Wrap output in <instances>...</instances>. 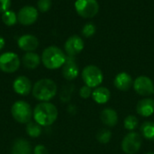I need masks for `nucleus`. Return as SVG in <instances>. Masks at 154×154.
Returning a JSON list of instances; mask_svg holds the SVG:
<instances>
[{
  "label": "nucleus",
  "mask_w": 154,
  "mask_h": 154,
  "mask_svg": "<svg viewBox=\"0 0 154 154\" xmlns=\"http://www.w3.org/2000/svg\"><path fill=\"white\" fill-rule=\"evenodd\" d=\"M58 115V109L53 103L50 102H42L34 107L32 118L34 122L42 127H48L56 122Z\"/></svg>",
  "instance_id": "f257e3e1"
},
{
  "label": "nucleus",
  "mask_w": 154,
  "mask_h": 154,
  "mask_svg": "<svg viewBox=\"0 0 154 154\" xmlns=\"http://www.w3.org/2000/svg\"><path fill=\"white\" fill-rule=\"evenodd\" d=\"M58 92L56 83L50 78H42L38 80L33 85L32 94L33 98L42 102H50L53 99Z\"/></svg>",
  "instance_id": "f03ea898"
},
{
  "label": "nucleus",
  "mask_w": 154,
  "mask_h": 154,
  "mask_svg": "<svg viewBox=\"0 0 154 154\" xmlns=\"http://www.w3.org/2000/svg\"><path fill=\"white\" fill-rule=\"evenodd\" d=\"M42 63L49 70H56L63 66L67 60V54L58 46L46 47L41 56Z\"/></svg>",
  "instance_id": "7ed1b4c3"
},
{
  "label": "nucleus",
  "mask_w": 154,
  "mask_h": 154,
  "mask_svg": "<svg viewBox=\"0 0 154 154\" xmlns=\"http://www.w3.org/2000/svg\"><path fill=\"white\" fill-rule=\"evenodd\" d=\"M11 114L14 121L22 124H27L32 121L33 115V109L31 105L23 101L18 100L13 103L11 107Z\"/></svg>",
  "instance_id": "20e7f679"
},
{
  "label": "nucleus",
  "mask_w": 154,
  "mask_h": 154,
  "mask_svg": "<svg viewBox=\"0 0 154 154\" xmlns=\"http://www.w3.org/2000/svg\"><path fill=\"white\" fill-rule=\"evenodd\" d=\"M81 77L85 85L90 88L98 87L104 80V74L101 69L94 64L85 66L82 70Z\"/></svg>",
  "instance_id": "39448f33"
},
{
  "label": "nucleus",
  "mask_w": 154,
  "mask_h": 154,
  "mask_svg": "<svg viewBox=\"0 0 154 154\" xmlns=\"http://www.w3.org/2000/svg\"><path fill=\"white\" fill-rule=\"evenodd\" d=\"M75 9L78 15L84 18H92L99 11V5L97 0H77Z\"/></svg>",
  "instance_id": "423d86ee"
},
{
  "label": "nucleus",
  "mask_w": 154,
  "mask_h": 154,
  "mask_svg": "<svg viewBox=\"0 0 154 154\" xmlns=\"http://www.w3.org/2000/svg\"><path fill=\"white\" fill-rule=\"evenodd\" d=\"M21 65L19 56L13 52H6L0 54V71L5 74L16 72Z\"/></svg>",
  "instance_id": "0eeeda50"
},
{
  "label": "nucleus",
  "mask_w": 154,
  "mask_h": 154,
  "mask_svg": "<svg viewBox=\"0 0 154 154\" xmlns=\"http://www.w3.org/2000/svg\"><path fill=\"white\" fill-rule=\"evenodd\" d=\"M121 147L125 154H136L142 147L141 135L135 132H130L124 137Z\"/></svg>",
  "instance_id": "6e6552de"
},
{
  "label": "nucleus",
  "mask_w": 154,
  "mask_h": 154,
  "mask_svg": "<svg viewBox=\"0 0 154 154\" xmlns=\"http://www.w3.org/2000/svg\"><path fill=\"white\" fill-rule=\"evenodd\" d=\"M134 91L143 97H148L154 93V84L152 80L145 75L138 76L134 81Z\"/></svg>",
  "instance_id": "1a4fd4ad"
},
{
  "label": "nucleus",
  "mask_w": 154,
  "mask_h": 154,
  "mask_svg": "<svg viewBox=\"0 0 154 154\" xmlns=\"http://www.w3.org/2000/svg\"><path fill=\"white\" fill-rule=\"evenodd\" d=\"M38 11L34 6L25 5L22 7L17 14V21L23 25H31L36 22Z\"/></svg>",
  "instance_id": "9d476101"
},
{
  "label": "nucleus",
  "mask_w": 154,
  "mask_h": 154,
  "mask_svg": "<svg viewBox=\"0 0 154 154\" xmlns=\"http://www.w3.org/2000/svg\"><path fill=\"white\" fill-rule=\"evenodd\" d=\"M84 49V41L79 35H71L67 39L64 44V50L67 56L75 57Z\"/></svg>",
  "instance_id": "9b49d317"
},
{
  "label": "nucleus",
  "mask_w": 154,
  "mask_h": 154,
  "mask_svg": "<svg viewBox=\"0 0 154 154\" xmlns=\"http://www.w3.org/2000/svg\"><path fill=\"white\" fill-rule=\"evenodd\" d=\"M13 90L18 95L21 96L28 95L30 93H32V90L31 80L24 75H20L16 77L13 83Z\"/></svg>",
  "instance_id": "f8f14e48"
},
{
  "label": "nucleus",
  "mask_w": 154,
  "mask_h": 154,
  "mask_svg": "<svg viewBox=\"0 0 154 154\" xmlns=\"http://www.w3.org/2000/svg\"><path fill=\"white\" fill-rule=\"evenodd\" d=\"M61 73L62 76L67 81H73L79 76V68L74 59V57L67 56V60L63 66L61 67Z\"/></svg>",
  "instance_id": "ddd939ff"
},
{
  "label": "nucleus",
  "mask_w": 154,
  "mask_h": 154,
  "mask_svg": "<svg viewBox=\"0 0 154 154\" xmlns=\"http://www.w3.org/2000/svg\"><path fill=\"white\" fill-rule=\"evenodd\" d=\"M17 45L21 50L26 53L33 52L39 46V40L32 34H23L18 38Z\"/></svg>",
  "instance_id": "4468645a"
},
{
  "label": "nucleus",
  "mask_w": 154,
  "mask_h": 154,
  "mask_svg": "<svg viewBox=\"0 0 154 154\" xmlns=\"http://www.w3.org/2000/svg\"><path fill=\"white\" fill-rule=\"evenodd\" d=\"M134 79L133 77L126 72H121L116 74L114 80V85L116 89L127 92L134 86Z\"/></svg>",
  "instance_id": "2eb2a0df"
},
{
  "label": "nucleus",
  "mask_w": 154,
  "mask_h": 154,
  "mask_svg": "<svg viewBox=\"0 0 154 154\" xmlns=\"http://www.w3.org/2000/svg\"><path fill=\"white\" fill-rule=\"evenodd\" d=\"M136 112L143 117H150L154 113V100L145 97L140 100L136 105Z\"/></svg>",
  "instance_id": "dca6fc26"
},
{
  "label": "nucleus",
  "mask_w": 154,
  "mask_h": 154,
  "mask_svg": "<svg viewBox=\"0 0 154 154\" xmlns=\"http://www.w3.org/2000/svg\"><path fill=\"white\" fill-rule=\"evenodd\" d=\"M101 122L107 127H115L118 123V114L112 108H106L100 113Z\"/></svg>",
  "instance_id": "f3484780"
},
{
  "label": "nucleus",
  "mask_w": 154,
  "mask_h": 154,
  "mask_svg": "<svg viewBox=\"0 0 154 154\" xmlns=\"http://www.w3.org/2000/svg\"><path fill=\"white\" fill-rule=\"evenodd\" d=\"M92 99L98 104L106 103L111 98V92L105 86H98L92 92Z\"/></svg>",
  "instance_id": "a211bd4d"
},
{
  "label": "nucleus",
  "mask_w": 154,
  "mask_h": 154,
  "mask_svg": "<svg viewBox=\"0 0 154 154\" xmlns=\"http://www.w3.org/2000/svg\"><path fill=\"white\" fill-rule=\"evenodd\" d=\"M42 62L40 55L33 52L25 53L22 57V64L27 69H36Z\"/></svg>",
  "instance_id": "6ab92c4d"
},
{
  "label": "nucleus",
  "mask_w": 154,
  "mask_h": 154,
  "mask_svg": "<svg viewBox=\"0 0 154 154\" xmlns=\"http://www.w3.org/2000/svg\"><path fill=\"white\" fill-rule=\"evenodd\" d=\"M32 146L31 143L23 139H16L12 146V154H32Z\"/></svg>",
  "instance_id": "aec40b11"
},
{
  "label": "nucleus",
  "mask_w": 154,
  "mask_h": 154,
  "mask_svg": "<svg viewBox=\"0 0 154 154\" xmlns=\"http://www.w3.org/2000/svg\"><path fill=\"white\" fill-rule=\"evenodd\" d=\"M141 133L143 138L148 141H154V123L153 122H144L140 127Z\"/></svg>",
  "instance_id": "412c9836"
},
{
  "label": "nucleus",
  "mask_w": 154,
  "mask_h": 154,
  "mask_svg": "<svg viewBox=\"0 0 154 154\" xmlns=\"http://www.w3.org/2000/svg\"><path fill=\"white\" fill-rule=\"evenodd\" d=\"M25 132L26 134L31 137V138H38L39 136H41L42 129V126L39 125L37 123L31 121L30 123H28L25 125Z\"/></svg>",
  "instance_id": "4be33fe9"
},
{
  "label": "nucleus",
  "mask_w": 154,
  "mask_h": 154,
  "mask_svg": "<svg viewBox=\"0 0 154 154\" xmlns=\"http://www.w3.org/2000/svg\"><path fill=\"white\" fill-rule=\"evenodd\" d=\"M2 21L7 26H12L18 22L17 21V15H15V13L14 11H11V10H7L5 13H3Z\"/></svg>",
  "instance_id": "5701e85b"
},
{
  "label": "nucleus",
  "mask_w": 154,
  "mask_h": 154,
  "mask_svg": "<svg viewBox=\"0 0 154 154\" xmlns=\"http://www.w3.org/2000/svg\"><path fill=\"white\" fill-rule=\"evenodd\" d=\"M139 124V120L134 115H128L124 121V127L127 131H134Z\"/></svg>",
  "instance_id": "b1692460"
},
{
  "label": "nucleus",
  "mask_w": 154,
  "mask_h": 154,
  "mask_svg": "<svg viewBox=\"0 0 154 154\" xmlns=\"http://www.w3.org/2000/svg\"><path fill=\"white\" fill-rule=\"evenodd\" d=\"M112 138V133L108 129H101L97 133V140L103 144L108 143L111 141Z\"/></svg>",
  "instance_id": "393cba45"
},
{
  "label": "nucleus",
  "mask_w": 154,
  "mask_h": 154,
  "mask_svg": "<svg viewBox=\"0 0 154 154\" xmlns=\"http://www.w3.org/2000/svg\"><path fill=\"white\" fill-rule=\"evenodd\" d=\"M96 30H97V28H96V25H95L94 24H92V23H88V24H86V25L83 26L81 32H82V34H83L85 37L89 38V37H91V36H93V35L95 34Z\"/></svg>",
  "instance_id": "a878e982"
},
{
  "label": "nucleus",
  "mask_w": 154,
  "mask_h": 154,
  "mask_svg": "<svg viewBox=\"0 0 154 154\" xmlns=\"http://www.w3.org/2000/svg\"><path fill=\"white\" fill-rule=\"evenodd\" d=\"M73 85H66L63 87L62 89V92L60 93V100L64 103L66 102H69V99H70V96H71V93H72V91H73Z\"/></svg>",
  "instance_id": "bb28decb"
},
{
  "label": "nucleus",
  "mask_w": 154,
  "mask_h": 154,
  "mask_svg": "<svg viewBox=\"0 0 154 154\" xmlns=\"http://www.w3.org/2000/svg\"><path fill=\"white\" fill-rule=\"evenodd\" d=\"M37 6L41 12L46 13L51 7V0H38Z\"/></svg>",
  "instance_id": "cd10ccee"
},
{
  "label": "nucleus",
  "mask_w": 154,
  "mask_h": 154,
  "mask_svg": "<svg viewBox=\"0 0 154 154\" xmlns=\"http://www.w3.org/2000/svg\"><path fill=\"white\" fill-rule=\"evenodd\" d=\"M92 92L93 91L91 90L90 87H88L87 85H84L79 89V96L82 99H88L89 97L92 96Z\"/></svg>",
  "instance_id": "c85d7f7f"
},
{
  "label": "nucleus",
  "mask_w": 154,
  "mask_h": 154,
  "mask_svg": "<svg viewBox=\"0 0 154 154\" xmlns=\"http://www.w3.org/2000/svg\"><path fill=\"white\" fill-rule=\"evenodd\" d=\"M33 154H50L48 149L42 144H37L33 149Z\"/></svg>",
  "instance_id": "c756f323"
},
{
  "label": "nucleus",
  "mask_w": 154,
  "mask_h": 154,
  "mask_svg": "<svg viewBox=\"0 0 154 154\" xmlns=\"http://www.w3.org/2000/svg\"><path fill=\"white\" fill-rule=\"evenodd\" d=\"M11 6V0H0V13H5L9 10Z\"/></svg>",
  "instance_id": "7c9ffc66"
},
{
  "label": "nucleus",
  "mask_w": 154,
  "mask_h": 154,
  "mask_svg": "<svg viewBox=\"0 0 154 154\" xmlns=\"http://www.w3.org/2000/svg\"><path fill=\"white\" fill-rule=\"evenodd\" d=\"M5 39H4L2 36H0V51L5 47Z\"/></svg>",
  "instance_id": "2f4dec72"
},
{
  "label": "nucleus",
  "mask_w": 154,
  "mask_h": 154,
  "mask_svg": "<svg viewBox=\"0 0 154 154\" xmlns=\"http://www.w3.org/2000/svg\"><path fill=\"white\" fill-rule=\"evenodd\" d=\"M145 154H154V152H147V153Z\"/></svg>",
  "instance_id": "473e14b6"
}]
</instances>
